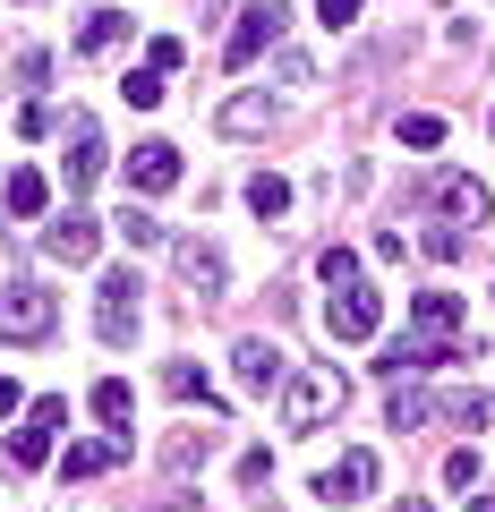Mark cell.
<instances>
[{
    "mask_svg": "<svg viewBox=\"0 0 495 512\" xmlns=\"http://www.w3.org/2000/svg\"><path fill=\"white\" fill-rule=\"evenodd\" d=\"M342 402H350V384L325 376V367H308V376L282 384V427H291V436H316L325 419H342Z\"/></svg>",
    "mask_w": 495,
    "mask_h": 512,
    "instance_id": "cell-1",
    "label": "cell"
},
{
    "mask_svg": "<svg viewBox=\"0 0 495 512\" xmlns=\"http://www.w3.org/2000/svg\"><path fill=\"white\" fill-rule=\"evenodd\" d=\"M282 26H291V9H282V0H248V9H239V26H231V43H222V69L265 60V52L282 43Z\"/></svg>",
    "mask_w": 495,
    "mask_h": 512,
    "instance_id": "cell-2",
    "label": "cell"
},
{
    "mask_svg": "<svg viewBox=\"0 0 495 512\" xmlns=\"http://www.w3.org/2000/svg\"><path fill=\"white\" fill-rule=\"evenodd\" d=\"M52 325H60V308H52L43 282H9L0 291V342H43Z\"/></svg>",
    "mask_w": 495,
    "mask_h": 512,
    "instance_id": "cell-3",
    "label": "cell"
},
{
    "mask_svg": "<svg viewBox=\"0 0 495 512\" xmlns=\"http://www.w3.org/2000/svg\"><path fill=\"white\" fill-rule=\"evenodd\" d=\"M137 265H120V274H103V299H94V333H103L111 350H129L137 342Z\"/></svg>",
    "mask_w": 495,
    "mask_h": 512,
    "instance_id": "cell-4",
    "label": "cell"
},
{
    "mask_svg": "<svg viewBox=\"0 0 495 512\" xmlns=\"http://www.w3.org/2000/svg\"><path fill=\"white\" fill-rule=\"evenodd\" d=\"M376 325H385V299L367 291V282H342V291L325 299V333L333 342H367Z\"/></svg>",
    "mask_w": 495,
    "mask_h": 512,
    "instance_id": "cell-5",
    "label": "cell"
},
{
    "mask_svg": "<svg viewBox=\"0 0 495 512\" xmlns=\"http://www.w3.org/2000/svg\"><path fill=\"white\" fill-rule=\"evenodd\" d=\"M410 333L444 342L453 359H487V350H470V342H461V299H453V291H419V299H410Z\"/></svg>",
    "mask_w": 495,
    "mask_h": 512,
    "instance_id": "cell-6",
    "label": "cell"
},
{
    "mask_svg": "<svg viewBox=\"0 0 495 512\" xmlns=\"http://www.w3.org/2000/svg\"><path fill=\"white\" fill-rule=\"evenodd\" d=\"M436 205H444L453 222H478V231L495 222V188L478 180V171H444V180H436Z\"/></svg>",
    "mask_w": 495,
    "mask_h": 512,
    "instance_id": "cell-7",
    "label": "cell"
},
{
    "mask_svg": "<svg viewBox=\"0 0 495 512\" xmlns=\"http://www.w3.org/2000/svg\"><path fill=\"white\" fill-rule=\"evenodd\" d=\"M171 265H180V282H188L197 299H214L222 282H231V265H222L214 239H171Z\"/></svg>",
    "mask_w": 495,
    "mask_h": 512,
    "instance_id": "cell-8",
    "label": "cell"
},
{
    "mask_svg": "<svg viewBox=\"0 0 495 512\" xmlns=\"http://www.w3.org/2000/svg\"><path fill=\"white\" fill-rule=\"evenodd\" d=\"M60 146H69V154H60L69 188H94V180H103V128H94L86 111H69V137H60Z\"/></svg>",
    "mask_w": 495,
    "mask_h": 512,
    "instance_id": "cell-9",
    "label": "cell"
},
{
    "mask_svg": "<svg viewBox=\"0 0 495 512\" xmlns=\"http://www.w3.org/2000/svg\"><path fill=\"white\" fill-rule=\"evenodd\" d=\"M129 188H137V197H163V188H180V146H171V137H146V146L129 154Z\"/></svg>",
    "mask_w": 495,
    "mask_h": 512,
    "instance_id": "cell-10",
    "label": "cell"
},
{
    "mask_svg": "<svg viewBox=\"0 0 495 512\" xmlns=\"http://www.w3.org/2000/svg\"><path fill=\"white\" fill-rule=\"evenodd\" d=\"M94 248H103V231H94V214H60V222H43V256H60V265H94Z\"/></svg>",
    "mask_w": 495,
    "mask_h": 512,
    "instance_id": "cell-11",
    "label": "cell"
},
{
    "mask_svg": "<svg viewBox=\"0 0 495 512\" xmlns=\"http://www.w3.org/2000/svg\"><path fill=\"white\" fill-rule=\"evenodd\" d=\"M231 376H239V393H274V384H291V367H282L274 342H257V333H248V342L231 350Z\"/></svg>",
    "mask_w": 495,
    "mask_h": 512,
    "instance_id": "cell-12",
    "label": "cell"
},
{
    "mask_svg": "<svg viewBox=\"0 0 495 512\" xmlns=\"http://www.w3.org/2000/svg\"><path fill=\"white\" fill-rule=\"evenodd\" d=\"M367 487H376V453H342L333 470H316V495L325 504H359Z\"/></svg>",
    "mask_w": 495,
    "mask_h": 512,
    "instance_id": "cell-13",
    "label": "cell"
},
{
    "mask_svg": "<svg viewBox=\"0 0 495 512\" xmlns=\"http://www.w3.org/2000/svg\"><path fill=\"white\" fill-rule=\"evenodd\" d=\"M129 461V427H111L103 444H69L60 453V478H103V470H120Z\"/></svg>",
    "mask_w": 495,
    "mask_h": 512,
    "instance_id": "cell-14",
    "label": "cell"
},
{
    "mask_svg": "<svg viewBox=\"0 0 495 512\" xmlns=\"http://www.w3.org/2000/svg\"><path fill=\"white\" fill-rule=\"evenodd\" d=\"M214 128L222 137H265V128H274V94H231Z\"/></svg>",
    "mask_w": 495,
    "mask_h": 512,
    "instance_id": "cell-15",
    "label": "cell"
},
{
    "mask_svg": "<svg viewBox=\"0 0 495 512\" xmlns=\"http://www.w3.org/2000/svg\"><path fill=\"white\" fill-rule=\"evenodd\" d=\"M129 9H94V18L86 26H77V52H86V60H103V52H120V43H129Z\"/></svg>",
    "mask_w": 495,
    "mask_h": 512,
    "instance_id": "cell-16",
    "label": "cell"
},
{
    "mask_svg": "<svg viewBox=\"0 0 495 512\" xmlns=\"http://www.w3.org/2000/svg\"><path fill=\"white\" fill-rule=\"evenodd\" d=\"M205 453H214V427H180V436H163V470L171 478L205 470Z\"/></svg>",
    "mask_w": 495,
    "mask_h": 512,
    "instance_id": "cell-17",
    "label": "cell"
},
{
    "mask_svg": "<svg viewBox=\"0 0 495 512\" xmlns=\"http://www.w3.org/2000/svg\"><path fill=\"white\" fill-rule=\"evenodd\" d=\"M0 205H9L18 222H35L43 205H52V180H43V171H9V188H0Z\"/></svg>",
    "mask_w": 495,
    "mask_h": 512,
    "instance_id": "cell-18",
    "label": "cell"
},
{
    "mask_svg": "<svg viewBox=\"0 0 495 512\" xmlns=\"http://www.w3.org/2000/svg\"><path fill=\"white\" fill-rule=\"evenodd\" d=\"M163 393H171V402H205V410H222V402H214V384H205V367H197V359H171V367H163Z\"/></svg>",
    "mask_w": 495,
    "mask_h": 512,
    "instance_id": "cell-19",
    "label": "cell"
},
{
    "mask_svg": "<svg viewBox=\"0 0 495 512\" xmlns=\"http://www.w3.org/2000/svg\"><path fill=\"white\" fill-rule=\"evenodd\" d=\"M385 419H393V427H402V436H410V427H427V419H436V393H419V384H393Z\"/></svg>",
    "mask_w": 495,
    "mask_h": 512,
    "instance_id": "cell-20",
    "label": "cell"
},
{
    "mask_svg": "<svg viewBox=\"0 0 495 512\" xmlns=\"http://www.w3.org/2000/svg\"><path fill=\"white\" fill-rule=\"evenodd\" d=\"M248 205H257L265 222H282L291 214V180H282V171H257V180H248Z\"/></svg>",
    "mask_w": 495,
    "mask_h": 512,
    "instance_id": "cell-21",
    "label": "cell"
},
{
    "mask_svg": "<svg viewBox=\"0 0 495 512\" xmlns=\"http://www.w3.org/2000/svg\"><path fill=\"white\" fill-rule=\"evenodd\" d=\"M9 461H18V470H43V461H52V419L18 427V436H9Z\"/></svg>",
    "mask_w": 495,
    "mask_h": 512,
    "instance_id": "cell-22",
    "label": "cell"
},
{
    "mask_svg": "<svg viewBox=\"0 0 495 512\" xmlns=\"http://www.w3.org/2000/svg\"><path fill=\"white\" fill-rule=\"evenodd\" d=\"M120 239H129L137 256H146V248H171V231H163V222L146 214V205H129V214H120Z\"/></svg>",
    "mask_w": 495,
    "mask_h": 512,
    "instance_id": "cell-23",
    "label": "cell"
},
{
    "mask_svg": "<svg viewBox=\"0 0 495 512\" xmlns=\"http://www.w3.org/2000/svg\"><path fill=\"white\" fill-rule=\"evenodd\" d=\"M436 419H453V427H487V419H495V402H487V393H444Z\"/></svg>",
    "mask_w": 495,
    "mask_h": 512,
    "instance_id": "cell-24",
    "label": "cell"
},
{
    "mask_svg": "<svg viewBox=\"0 0 495 512\" xmlns=\"http://www.w3.org/2000/svg\"><path fill=\"white\" fill-rule=\"evenodd\" d=\"M129 384H120V376H103V384H94V419H111V427H129Z\"/></svg>",
    "mask_w": 495,
    "mask_h": 512,
    "instance_id": "cell-25",
    "label": "cell"
},
{
    "mask_svg": "<svg viewBox=\"0 0 495 512\" xmlns=\"http://www.w3.org/2000/svg\"><path fill=\"white\" fill-rule=\"evenodd\" d=\"M120 94H129V111H154V103H163V69H129Z\"/></svg>",
    "mask_w": 495,
    "mask_h": 512,
    "instance_id": "cell-26",
    "label": "cell"
},
{
    "mask_svg": "<svg viewBox=\"0 0 495 512\" xmlns=\"http://www.w3.org/2000/svg\"><path fill=\"white\" fill-rule=\"evenodd\" d=\"M316 274H325V291H342V282H359V256H350V248H325V256H316Z\"/></svg>",
    "mask_w": 495,
    "mask_h": 512,
    "instance_id": "cell-27",
    "label": "cell"
},
{
    "mask_svg": "<svg viewBox=\"0 0 495 512\" xmlns=\"http://www.w3.org/2000/svg\"><path fill=\"white\" fill-rule=\"evenodd\" d=\"M402 146H444V120H436V111H410V120H402Z\"/></svg>",
    "mask_w": 495,
    "mask_h": 512,
    "instance_id": "cell-28",
    "label": "cell"
},
{
    "mask_svg": "<svg viewBox=\"0 0 495 512\" xmlns=\"http://www.w3.org/2000/svg\"><path fill=\"white\" fill-rule=\"evenodd\" d=\"M359 9H367V0H316V26H333V35H350V26H359Z\"/></svg>",
    "mask_w": 495,
    "mask_h": 512,
    "instance_id": "cell-29",
    "label": "cell"
},
{
    "mask_svg": "<svg viewBox=\"0 0 495 512\" xmlns=\"http://www.w3.org/2000/svg\"><path fill=\"white\" fill-rule=\"evenodd\" d=\"M274 69H282V86H316V60L308 52H274Z\"/></svg>",
    "mask_w": 495,
    "mask_h": 512,
    "instance_id": "cell-30",
    "label": "cell"
},
{
    "mask_svg": "<svg viewBox=\"0 0 495 512\" xmlns=\"http://www.w3.org/2000/svg\"><path fill=\"white\" fill-rule=\"evenodd\" d=\"M461 248H470V231H427V256H436V265H453Z\"/></svg>",
    "mask_w": 495,
    "mask_h": 512,
    "instance_id": "cell-31",
    "label": "cell"
},
{
    "mask_svg": "<svg viewBox=\"0 0 495 512\" xmlns=\"http://www.w3.org/2000/svg\"><path fill=\"white\" fill-rule=\"evenodd\" d=\"M444 487H478V453H444Z\"/></svg>",
    "mask_w": 495,
    "mask_h": 512,
    "instance_id": "cell-32",
    "label": "cell"
},
{
    "mask_svg": "<svg viewBox=\"0 0 495 512\" xmlns=\"http://www.w3.org/2000/svg\"><path fill=\"white\" fill-rule=\"evenodd\" d=\"M274 478V453H239V487H265Z\"/></svg>",
    "mask_w": 495,
    "mask_h": 512,
    "instance_id": "cell-33",
    "label": "cell"
},
{
    "mask_svg": "<svg viewBox=\"0 0 495 512\" xmlns=\"http://www.w3.org/2000/svg\"><path fill=\"white\" fill-rule=\"evenodd\" d=\"M180 60H188V52H180L171 35H154V43H146V69H180Z\"/></svg>",
    "mask_w": 495,
    "mask_h": 512,
    "instance_id": "cell-34",
    "label": "cell"
},
{
    "mask_svg": "<svg viewBox=\"0 0 495 512\" xmlns=\"http://www.w3.org/2000/svg\"><path fill=\"white\" fill-rule=\"evenodd\" d=\"M52 77V52H18V86H43Z\"/></svg>",
    "mask_w": 495,
    "mask_h": 512,
    "instance_id": "cell-35",
    "label": "cell"
},
{
    "mask_svg": "<svg viewBox=\"0 0 495 512\" xmlns=\"http://www.w3.org/2000/svg\"><path fill=\"white\" fill-rule=\"evenodd\" d=\"M137 512H205V504H188V495H146Z\"/></svg>",
    "mask_w": 495,
    "mask_h": 512,
    "instance_id": "cell-36",
    "label": "cell"
},
{
    "mask_svg": "<svg viewBox=\"0 0 495 512\" xmlns=\"http://www.w3.org/2000/svg\"><path fill=\"white\" fill-rule=\"evenodd\" d=\"M9 410H26V393H18L9 376H0V419H9Z\"/></svg>",
    "mask_w": 495,
    "mask_h": 512,
    "instance_id": "cell-37",
    "label": "cell"
},
{
    "mask_svg": "<svg viewBox=\"0 0 495 512\" xmlns=\"http://www.w3.org/2000/svg\"><path fill=\"white\" fill-rule=\"evenodd\" d=\"M393 512H427V504H419V495H402V504H393Z\"/></svg>",
    "mask_w": 495,
    "mask_h": 512,
    "instance_id": "cell-38",
    "label": "cell"
},
{
    "mask_svg": "<svg viewBox=\"0 0 495 512\" xmlns=\"http://www.w3.org/2000/svg\"><path fill=\"white\" fill-rule=\"evenodd\" d=\"M470 512H495V495H470Z\"/></svg>",
    "mask_w": 495,
    "mask_h": 512,
    "instance_id": "cell-39",
    "label": "cell"
},
{
    "mask_svg": "<svg viewBox=\"0 0 495 512\" xmlns=\"http://www.w3.org/2000/svg\"><path fill=\"white\" fill-rule=\"evenodd\" d=\"M487 128H495V120H487Z\"/></svg>",
    "mask_w": 495,
    "mask_h": 512,
    "instance_id": "cell-40",
    "label": "cell"
}]
</instances>
